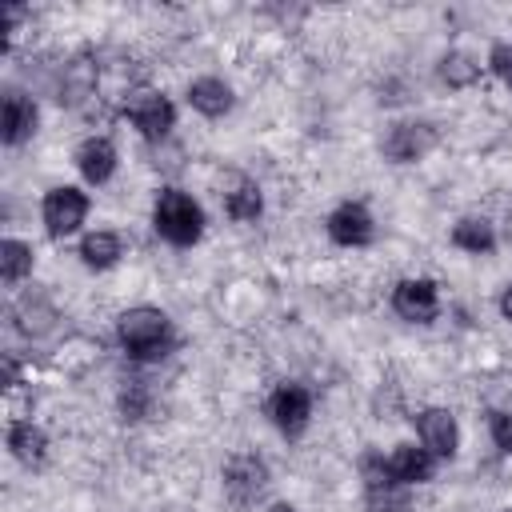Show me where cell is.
Masks as SVG:
<instances>
[{"label": "cell", "instance_id": "27", "mask_svg": "<svg viewBox=\"0 0 512 512\" xmlns=\"http://www.w3.org/2000/svg\"><path fill=\"white\" fill-rule=\"evenodd\" d=\"M500 312H504V320H512V284H508L504 296H500Z\"/></svg>", "mask_w": 512, "mask_h": 512}, {"label": "cell", "instance_id": "5", "mask_svg": "<svg viewBox=\"0 0 512 512\" xmlns=\"http://www.w3.org/2000/svg\"><path fill=\"white\" fill-rule=\"evenodd\" d=\"M84 216H88V196L80 188H68L64 184V188H52L44 196V228H48V236L76 232L84 224Z\"/></svg>", "mask_w": 512, "mask_h": 512}, {"label": "cell", "instance_id": "15", "mask_svg": "<svg viewBox=\"0 0 512 512\" xmlns=\"http://www.w3.org/2000/svg\"><path fill=\"white\" fill-rule=\"evenodd\" d=\"M260 208H264V200H260V188L248 180V176H228V188H224V212L232 216V220H240V224H248V220H256L260 216Z\"/></svg>", "mask_w": 512, "mask_h": 512}, {"label": "cell", "instance_id": "12", "mask_svg": "<svg viewBox=\"0 0 512 512\" xmlns=\"http://www.w3.org/2000/svg\"><path fill=\"white\" fill-rule=\"evenodd\" d=\"M36 132V104L24 92H8L4 96V144L16 148Z\"/></svg>", "mask_w": 512, "mask_h": 512}, {"label": "cell", "instance_id": "6", "mask_svg": "<svg viewBox=\"0 0 512 512\" xmlns=\"http://www.w3.org/2000/svg\"><path fill=\"white\" fill-rule=\"evenodd\" d=\"M268 412H272V424L284 432V436H300L308 416H312V396L300 388V384H280L268 400Z\"/></svg>", "mask_w": 512, "mask_h": 512}, {"label": "cell", "instance_id": "23", "mask_svg": "<svg viewBox=\"0 0 512 512\" xmlns=\"http://www.w3.org/2000/svg\"><path fill=\"white\" fill-rule=\"evenodd\" d=\"M368 512H408V496L396 484L368 488Z\"/></svg>", "mask_w": 512, "mask_h": 512}, {"label": "cell", "instance_id": "24", "mask_svg": "<svg viewBox=\"0 0 512 512\" xmlns=\"http://www.w3.org/2000/svg\"><path fill=\"white\" fill-rule=\"evenodd\" d=\"M120 408H124V416H128V420H140V416L148 412V392H144L140 384H132V388L120 396Z\"/></svg>", "mask_w": 512, "mask_h": 512}, {"label": "cell", "instance_id": "16", "mask_svg": "<svg viewBox=\"0 0 512 512\" xmlns=\"http://www.w3.org/2000/svg\"><path fill=\"white\" fill-rule=\"evenodd\" d=\"M188 104L196 112H204V116H224L232 108V88L224 80H216V76H200L188 88Z\"/></svg>", "mask_w": 512, "mask_h": 512}, {"label": "cell", "instance_id": "8", "mask_svg": "<svg viewBox=\"0 0 512 512\" xmlns=\"http://www.w3.org/2000/svg\"><path fill=\"white\" fill-rule=\"evenodd\" d=\"M392 308H396V316H404V320H412V324L436 320V312H440L436 284H432V280H400V284L392 288Z\"/></svg>", "mask_w": 512, "mask_h": 512}, {"label": "cell", "instance_id": "19", "mask_svg": "<svg viewBox=\"0 0 512 512\" xmlns=\"http://www.w3.org/2000/svg\"><path fill=\"white\" fill-rule=\"evenodd\" d=\"M92 88H96V68L88 60L64 64V80H60V100L64 104H80L84 96H92Z\"/></svg>", "mask_w": 512, "mask_h": 512}, {"label": "cell", "instance_id": "3", "mask_svg": "<svg viewBox=\"0 0 512 512\" xmlns=\"http://www.w3.org/2000/svg\"><path fill=\"white\" fill-rule=\"evenodd\" d=\"M264 488H268V464L256 452H236L224 464V492H228L232 504L248 508L264 496Z\"/></svg>", "mask_w": 512, "mask_h": 512}, {"label": "cell", "instance_id": "11", "mask_svg": "<svg viewBox=\"0 0 512 512\" xmlns=\"http://www.w3.org/2000/svg\"><path fill=\"white\" fill-rule=\"evenodd\" d=\"M76 168H80V176H84L88 184H104V180L112 176V168H116V148H112V140H104V136L84 140V144L76 148Z\"/></svg>", "mask_w": 512, "mask_h": 512}, {"label": "cell", "instance_id": "20", "mask_svg": "<svg viewBox=\"0 0 512 512\" xmlns=\"http://www.w3.org/2000/svg\"><path fill=\"white\" fill-rule=\"evenodd\" d=\"M80 256L88 268H112L120 260V236L116 232H88L80 244Z\"/></svg>", "mask_w": 512, "mask_h": 512}, {"label": "cell", "instance_id": "1", "mask_svg": "<svg viewBox=\"0 0 512 512\" xmlns=\"http://www.w3.org/2000/svg\"><path fill=\"white\" fill-rule=\"evenodd\" d=\"M152 220H156V232H160L168 244H176V248L196 244L200 232H204V212H200V204H196L188 192H180V188H164V192H160Z\"/></svg>", "mask_w": 512, "mask_h": 512}, {"label": "cell", "instance_id": "9", "mask_svg": "<svg viewBox=\"0 0 512 512\" xmlns=\"http://www.w3.org/2000/svg\"><path fill=\"white\" fill-rule=\"evenodd\" d=\"M328 236L336 240V244H344V248H360V244H368L372 240V216H368V208L364 204H340L332 216H328Z\"/></svg>", "mask_w": 512, "mask_h": 512}, {"label": "cell", "instance_id": "18", "mask_svg": "<svg viewBox=\"0 0 512 512\" xmlns=\"http://www.w3.org/2000/svg\"><path fill=\"white\" fill-rule=\"evenodd\" d=\"M452 244L456 248H464V252H492L496 248V232H492V224L488 220H480V216H464L456 228H452Z\"/></svg>", "mask_w": 512, "mask_h": 512}, {"label": "cell", "instance_id": "14", "mask_svg": "<svg viewBox=\"0 0 512 512\" xmlns=\"http://www.w3.org/2000/svg\"><path fill=\"white\" fill-rule=\"evenodd\" d=\"M12 320H16V328L24 336H44L52 328V320H56V308L48 304L44 292H24L16 300V308H12Z\"/></svg>", "mask_w": 512, "mask_h": 512}, {"label": "cell", "instance_id": "10", "mask_svg": "<svg viewBox=\"0 0 512 512\" xmlns=\"http://www.w3.org/2000/svg\"><path fill=\"white\" fill-rule=\"evenodd\" d=\"M416 428H420V440L432 456H452L456 444H460V432H456V420H452L448 408H424Z\"/></svg>", "mask_w": 512, "mask_h": 512}, {"label": "cell", "instance_id": "22", "mask_svg": "<svg viewBox=\"0 0 512 512\" xmlns=\"http://www.w3.org/2000/svg\"><path fill=\"white\" fill-rule=\"evenodd\" d=\"M440 80H444L448 88H468V84H476V80H480L476 56H468V52H448V56L440 60Z\"/></svg>", "mask_w": 512, "mask_h": 512}, {"label": "cell", "instance_id": "13", "mask_svg": "<svg viewBox=\"0 0 512 512\" xmlns=\"http://www.w3.org/2000/svg\"><path fill=\"white\" fill-rule=\"evenodd\" d=\"M388 476H392V484H420V480H428L432 476V452L416 448V444H400L388 456Z\"/></svg>", "mask_w": 512, "mask_h": 512}, {"label": "cell", "instance_id": "21", "mask_svg": "<svg viewBox=\"0 0 512 512\" xmlns=\"http://www.w3.org/2000/svg\"><path fill=\"white\" fill-rule=\"evenodd\" d=\"M28 272H32V248L24 240L8 236L0 244V276H4V284H20Z\"/></svg>", "mask_w": 512, "mask_h": 512}, {"label": "cell", "instance_id": "4", "mask_svg": "<svg viewBox=\"0 0 512 512\" xmlns=\"http://www.w3.org/2000/svg\"><path fill=\"white\" fill-rule=\"evenodd\" d=\"M124 116L148 136V140H160L168 136L172 120H176V108L168 104V96H160L156 88H132L128 100H124Z\"/></svg>", "mask_w": 512, "mask_h": 512}, {"label": "cell", "instance_id": "7", "mask_svg": "<svg viewBox=\"0 0 512 512\" xmlns=\"http://www.w3.org/2000/svg\"><path fill=\"white\" fill-rule=\"evenodd\" d=\"M432 144H436V128L432 124L404 120V124H392V132L384 136V156L396 160V164H408V160H420Z\"/></svg>", "mask_w": 512, "mask_h": 512}, {"label": "cell", "instance_id": "25", "mask_svg": "<svg viewBox=\"0 0 512 512\" xmlns=\"http://www.w3.org/2000/svg\"><path fill=\"white\" fill-rule=\"evenodd\" d=\"M492 440L500 452L512 456V412H492Z\"/></svg>", "mask_w": 512, "mask_h": 512}, {"label": "cell", "instance_id": "26", "mask_svg": "<svg viewBox=\"0 0 512 512\" xmlns=\"http://www.w3.org/2000/svg\"><path fill=\"white\" fill-rule=\"evenodd\" d=\"M488 64H492V72L512 88V44H496L492 56H488Z\"/></svg>", "mask_w": 512, "mask_h": 512}, {"label": "cell", "instance_id": "17", "mask_svg": "<svg viewBox=\"0 0 512 512\" xmlns=\"http://www.w3.org/2000/svg\"><path fill=\"white\" fill-rule=\"evenodd\" d=\"M8 448H12L16 460H24V464H40L44 452H48V436H44L32 420H16V424L8 428Z\"/></svg>", "mask_w": 512, "mask_h": 512}, {"label": "cell", "instance_id": "2", "mask_svg": "<svg viewBox=\"0 0 512 512\" xmlns=\"http://www.w3.org/2000/svg\"><path fill=\"white\" fill-rule=\"evenodd\" d=\"M116 332H120V344H124L132 356L148 360V356H160V348H164V340H168V316H164L160 308H128V312L120 316Z\"/></svg>", "mask_w": 512, "mask_h": 512}, {"label": "cell", "instance_id": "28", "mask_svg": "<svg viewBox=\"0 0 512 512\" xmlns=\"http://www.w3.org/2000/svg\"><path fill=\"white\" fill-rule=\"evenodd\" d=\"M268 512H296V508H292V504H272Z\"/></svg>", "mask_w": 512, "mask_h": 512}]
</instances>
